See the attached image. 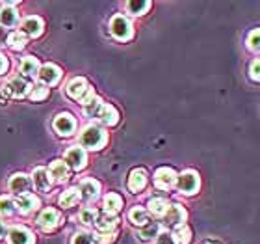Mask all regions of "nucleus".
<instances>
[{"instance_id":"35","label":"nucleus","mask_w":260,"mask_h":244,"mask_svg":"<svg viewBox=\"0 0 260 244\" xmlns=\"http://www.w3.org/2000/svg\"><path fill=\"white\" fill-rule=\"evenodd\" d=\"M247 49L253 50V52H260V28L253 30L247 36Z\"/></svg>"},{"instance_id":"7","label":"nucleus","mask_w":260,"mask_h":244,"mask_svg":"<svg viewBox=\"0 0 260 244\" xmlns=\"http://www.w3.org/2000/svg\"><path fill=\"white\" fill-rule=\"evenodd\" d=\"M177 172L173 168H168V166H162V168L156 170V174H154V184H156V188L160 190H171L177 184Z\"/></svg>"},{"instance_id":"27","label":"nucleus","mask_w":260,"mask_h":244,"mask_svg":"<svg viewBox=\"0 0 260 244\" xmlns=\"http://www.w3.org/2000/svg\"><path fill=\"white\" fill-rule=\"evenodd\" d=\"M6 45H8L11 50H22L28 45V36L24 32H21V30H15L13 34L8 36Z\"/></svg>"},{"instance_id":"16","label":"nucleus","mask_w":260,"mask_h":244,"mask_svg":"<svg viewBox=\"0 0 260 244\" xmlns=\"http://www.w3.org/2000/svg\"><path fill=\"white\" fill-rule=\"evenodd\" d=\"M21 28H22L21 32L26 34L28 38H39V36L43 34L45 22H43V19H39V17L30 15V17H26V19L22 21Z\"/></svg>"},{"instance_id":"5","label":"nucleus","mask_w":260,"mask_h":244,"mask_svg":"<svg viewBox=\"0 0 260 244\" xmlns=\"http://www.w3.org/2000/svg\"><path fill=\"white\" fill-rule=\"evenodd\" d=\"M32 88L34 86L30 84V80L22 78V76H13V78H10V80L6 82L4 93L6 95H10V97L22 99L32 93Z\"/></svg>"},{"instance_id":"41","label":"nucleus","mask_w":260,"mask_h":244,"mask_svg":"<svg viewBox=\"0 0 260 244\" xmlns=\"http://www.w3.org/2000/svg\"><path fill=\"white\" fill-rule=\"evenodd\" d=\"M8 41V34H6V28L0 26V45H4Z\"/></svg>"},{"instance_id":"32","label":"nucleus","mask_w":260,"mask_h":244,"mask_svg":"<svg viewBox=\"0 0 260 244\" xmlns=\"http://www.w3.org/2000/svg\"><path fill=\"white\" fill-rule=\"evenodd\" d=\"M17 207H15V201L8 198V196H2L0 198V214L2 216H11V214H15Z\"/></svg>"},{"instance_id":"4","label":"nucleus","mask_w":260,"mask_h":244,"mask_svg":"<svg viewBox=\"0 0 260 244\" xmlns=\"http://www.w3.org/2000/svg\"><path fill=\"white\" fill-rule=\"evenodd\" d=\"M177 186H179L180 194L184 196H193L197 194V190L201 186V179L199 174L195 170H186L177 177Z\"/></svg>"},{"instance_id":"25","label":"nucleus","mask_w":260,"mask_h":244,"mask_svg":"<svg viewBox=\"0 0 260 244\" xmlns=\"http://www.w3.org/2000/svg\"><path fill=\"white\" fill-rule=\"evenodd\" d=\"M128 220L134 224V226H138V228H143V226H147V224L151 222V218H149V211L143 209V207H140V205H136V207L130 209Z\"/></svg>"},{"instance_id":"26","label":"nucleus","mask_w":260,"mask_h":244,"mask_svg":"<svg viewBox=\"0 0 260 244\" xmlns=\"http://www.w3.org/2000/svg\"><path fill=\"white\" fill-rule=\"evenodd\" d=\"M168 209H169V203L166 198H151V201H149V212H151L152 216L164 218Z\"/></svg>"},{"instance_id":"29","label":"nucleus","mask_w":260,"mask_h":244,"mask_svg":"<svg viewBox=\"0 0 260 244\" xmlns=\"http://www.w3.org/2000/svg\"><path fill=\"white\" fill-rule=\"evenodd\" d=\"M158 235H160V224L149 222L147 226H143V228L140 229L138 237H140V240H143V242H149V240L156 239Z\"/></svg>"},{"instance_id":"40","label":"nucleus","mask_w":260,"mask_h":244,"mask_svg":"<svg viewBox=\"0 0 260 244\" xmlns=\"http://www.w3.org/2000/svg\"><path fill=\"white\" fill-rule=\"evenodd\" d=\"M8 67H10V62H8V58H6V56L0 52V76H2L6 71H8Z\"/></svg>"},{"instance_id":"30","label":"nucleus","mask_w":260,"mask_h":244,"mask_svg":"<svg viewBox=\"0 0 260 244\" xmlns=\"http://www.w3.org/2000/svg\"><path fill=\"white\" fill-rule=\"evenodd\" d=\"M171 237H173L175 244H188L191 240V229L188 228L186 224H182V226H179V228L173 229Z\"/></svg>"},{"instance_id":"2","label":"nucleus","mask_w":260,"mask_h":244,"mask_svg":"<svg viewBox=\"0 0 260 244\" xmlns=\"http://www.w3.org/2000/svg\"><path fill=\"white\" fill-rule=\"evenodd\" d=\"M61 222H63V216H61V212L58 211V209H54V207L43 209V212H41L38 216V220H36L38 228L41 229V231H45V233H50V231L58 229L61 226Z\"/></svg>"},{"instance_id":"42","label":"nucleus","mask_w":260,"mask_h":244,"mask_svg":"<svg viewBox=\"0 0 260 244\" xmlns=\"http://www.w3.org/2000/svg\"><path fill=\"white\" fill-rule=\"evenodd\" d=\"M205 244H223V242L219 239H216V237H212V239H206Z\"/></svg>"},{"instance_id":"8","label":"nucleus","mask_w":260,"mask_h":244,"mask_svg":"<svg viewBox=\"0 0 260 244\" xmlns=\"http://www.w3.org/2000/svg\"><path fill=\"white\" fill-rule=\"evenodd\" d=\"M91 90V86L87 84L86 78H82V76H76L73 80L67 82V86H65V93H67V97L75 99V101H82V99L86 97V93Z\"/></svg>"},{"instance_id":"13","label":"nucleus","mask_w":260,"mask_h":244,"mask_svg":"<svg viewBox=\"0 0 260 244\" xmlns=\"http://www.w3.org/2000/svg\"><path fill=\"white\" fill-rule=\"evenodd\" d=\"M95 120H99L101 123H104V125H115L117 121H119V112L112 106V104H108V103H101L99 104V109H97V112H95V116H93Z\"/></svg>"},{"instance_id":"1","label":"nucleus","mask_w":260,"mask_h":244,"mask_svg":"<svg viewBox=\"0 0 260 244\" xmlns=\"http://www.w3.org/2000/svg\"><path fill=\"white\" fill-rule=\"evenodd\" d=\"M80 147L82 149H91V151H97V149H103L108 142V134L103 127L99 125H87L84 127V130L80 132Z\"/></svg>"},{"instance_id":"9","label":"nucleus","mask_w":260,"mask_h":244,"mask_svg":"<svg viewBox=\"0 0 260 244\" xmlns=\"http://www.w3.org/2000/svg\"><path fill=\"white\" fill-rule=\"evenodd\" d=\"M61 69L58 67V65L54 64H45L41 65V69H39V80H41V84L43 86H56L58 82L61 80Z\"/></svg>"},{"instance_id":"19","label":"nucleus","mask_w":260,"mask_h":244,"mask_svg":"<svg viewBox=\"0 0 260 244\" xmlns=\"http://www.w3.org/2000/svg\"><path fill=\"white\" fill-rule=\"evenodd\" d=\"M30 179H32V184L36 186V190H39V192H49L50 186H52V179H50L49 175V170L41 168V166L34 170Z\"/></svg>"},{"instance_id":"23","label":"nucleus","mask_w":260,"mask_h":244,"mask_svg":"<svg viewBox=\"0 0 260 244\" xmlns=\"http://www.w3.org/2000/svg\"><path fill=\"white\" fill-rule=\"evenodd\" d=\"M123 209V198L115 192H110V194L104 196V211L110 216H117V212Z\"/></svg>"},{"instance_id":"43","label":"nucleus","mask_w":260,"mask_h":244,"mask_svg":"<svg viewBox=\"0 0 260 244\" xmlns=\"http://www.w3.org/2000/svg\"><path fill=\"white\" fill-rule=\"evenodd\" d=\"M4 235H6V224L0 220V239H4Z\"/></svg>"},{"instance_id":"39","label":"nucleus","mask_w":260,"mask_h":244,"mask_svg":"<svg viewBox=\"0 0 260 244\" xmlns=\"http://www.w3.org/2000/svg\"><path fill=\"white\" fill-rule=\"evenodd\" d=\"M156 244H175V240H173V237H171V233L162 231V233L156 237Z\"/></svg>"},{"instance_id":"14","label":"nucleus","mask_w":260,"mask_h":244,"mask_svg":"<svg viewBox=\"0 0 260 244\" xmlns=\"http://www.w3.org/2000/svg\"><path fill=\"white\" fill-rule=\"evenodd\" d=\"M15 207L21 214H32V212H36L41 207V201H39V198L36 194L28 192V194L19 196V200L15 201Z\"/></svg>"},{"instance_id":"34","label":"nucleus","mask_w":260,"mask_h":244,"mask_svg":"<svg viewBox=\"0 0 260 244\" xmlns=\"http://www.w3.org/2000/svg\"><path fill=\"white\" fill-rule=\"evenodd\" d=\"M151 8V2H126V10L132 15H143Z\"/></svg>"},{"instance_id":"18","label":"nucleus","mask_w":260,"mask_h":244,"mask_svg":"<svg viewBox=\"0 0 260 244\" xmlns=\"http://www.w3.org/2000/svg\"><path fill=\"white\" fill-rule=\"evenodd\" d=\"M19 24V13L15 10V4H4L0 8V26L2 28H13Z\"/></svg>"},{"instance_id":"36","label":"nucleus","mask_w":260,"mask_h":244,"mask_svg":"<svg viewBox=\"0 0 260 244\" xmlns=\"http://www.w3.org/2000/svg\"><path fill=\"white\" fill-rule=\"evenodd\" d=\"M49 97V88L43 86V84H38V86L32 88V93H30V99L32 101H43V99Z\"/></svg>"},{"instance_id":"38","label":"nucleus","mask_w":260,"mask_h":244,"mask_svg":"<svg viewBox=\"0 0 260 244\" xmlns=\"http://www.w3.org/2000/svg\"><path fill=\"white\" fill-rule=\"evenodd\" d=\"M95 237H97L99 244H110L115 240V233H99V235H95Z\"/></svg>"},{"instance_id":"37","label":"nucleus","mask_w":260,"mask_h":244,"mask_svg":"<svg viewBox=\"0 0 260 244\" xmlns=\"http://www.w3.org/2000/svg\"><path fill=\"white\" fill-rule=\"evenodd\" d=\"M249 76L253 80H260V60H253L249 65Z\"/></svg>"},{"instance_id":"21","label":"nucleus","mask_w":260,"mask_h":244,"mask_svg":"<svg viewBox=\"0 0 260 244\" xmlns=\"http://www.w3.org/2000/svg\"><path fill=\"white\" fill-rule=\"evenodd\" d=\"M78 190H80V198H84L86 201H93L97 200L99 194H101V183L91 179V177H87V179H84L80 183Z\"/></svg>"},{"instance_id":"22","label":"nucleus","mask_w":260,"mask_h":244,"mask_svg":"<svg viewBox=\"0 0 260 244\" xmlns=\"http://www.w3.org/2000/svg\"><path fill=\"white\" fill-rule=\"evenodd\" d=\"M126 186H128L130 192H134V194H138V192H141V190L147 186V172L143 168H136L130 172L128 175V183H126Z\"/></svg>"},{"instance_id":"15","label":"nucleus","mask_w":260,"mask_h":244,"mask_svg":"<svg viewBox=\"0 0 260 244\" xmlns=\"http://www.w3.org/2000/svg\"><path fill=\"white\" fill-rule=\"evenodd\" d=\"M39 69H41V64H39V60L36 56H24L21 60V64H19V71H21L22 78H26V80L38 78Z\"/></svg>"},{"instance_id":"33","label":"nucleus","mask_w":260,"mask_h":244,"mask_svg":"<svg viewBox=\"0 0 260 244\" xmlns=\"http://www.w3.org/2000/svg\"><path fill=\"white\" fill-rule=\"evenodd\" d=\"M71 244H99L97 237L93 233H87V231H78L76 235H73Z\"/></svg>"},{"instance_id":"6","label":"nucleus","mask_w":260,"mask_h":244,"mask_svg":"<svg viewBox=\"0 0 260 244\" xmlns=\"http://www.w3.org/2000/svg\"><path fill=\"white\" fill-rule=\"evenodd\" d=\"M65 164L73 168L75 172H80V170L86 168L87 164V153L86 149H82L80 146H71L67 151H65Z\"/></svg>"},{"instance_id":"10","label":"nucleus","mask_w":260,"mask_h":244,"mask_svg":"<svg viewBox=\"0 0 260 244\" xmlns=\"http://www.w3.org/2000/svg\"><path fill=\"white\" fill-rule=\"evenodd\" d=\"M186 218H188V212H186L184 207L180 203H173V205H169L168 212L164 216V222L169 228H179V226H182L186 222Z\"/></svg>"},{"instance_id":"28","label":"nucleus","mask_w":260,"mask_h":244,"mask_svg":"<svg viewBox=\"0 0 260 244\" xmlns=\"http://www.w3.org/2000/svg\"><path fill=\"white\" fill-rule=\"evenodd\" d=\"M80 201V190L78 188H67L63 192V194L60 196V205L63 207V209H69V207H73V205H76Z\"/></svg>"},{"instance_id":"24","label":"nucleus","mask_w":260,"mask_h":244,"mask_svg":"<svg viewBox=\"0 0 260 244\" xmlns=\"http://www.w3.org/2000/svg\"><path fill=\"white\" fill-rule=\"evenodd\" d=\"M117 226H119V218L110 216V214L99 216L97 222H95V228L99 229V233H115Z\"/></svg>"},{"instance_id":"11","label":"nucleus","mask_w":260,"mask_h":244,"mask_svg":"<svg viewBox=\"0 0 260 244\" xmlns=\"http://www.w3.org/2000/svg\"><path fill=\"white\" fill-rule=\"evenodd\" d=\"M54 130L60 136H63V138H67V136H71V134H75L76 120L71 114H67V112H63V114H58L54 118Z\"/></svg>"},{"instance_id":"3","label":"nucleus","mask_w":260,"mask_h":244,"mask_svg":"<svg viewBox=\"0 0 260 244\" xmlns=\"http://www.w3.org/2000/svg\"><path fill=\"white\" fill-rule=\"evenodd\" d=\"M110 32L119 41H128L134 36V26H132V22L125 15H115L110 21Z\"/></svg>"},{"instance_id":"12","label":"nucleus","mask_w":260,"mask_h":244,"mask_svg":"<svg viewBox=\"0 0 260 244\" xmlns=\"http://www.w3.org/2000/svg\"><path fill=\"white\" fill-rule=\"evenodd\" d=\"M8 244H36V237L24 226H13L8 231Z\"/></svg>"},{"instance_id":"17","label":"nucleus","mask_w":260,"mask_h":244,"mask_svg":"<svg viewBox=\"0 0 260 244\" xmlns=\"http://www.w3.org/2000/svg\"><path fill=\"white\" fill-rule=\"evenodd\" d=\"M8 186H10V190L13 194H19V196L28 194V190L32 186V179H30L26 174H13L10 177Z\"/></svg>"},{"instance_id":"20","label":"nucleus","mask_w":260,"mask_h":244,"mask_svg":"<svg viewBox=\"0 0 260 244\" xmlns=\"http://www.w3.org/2000/svg\"><path fill=\"white\" fill-rule=\"evenodd\" d=\"M49 175L56 184L65 183L69 179V166L65 164V160H52L49 166Z\"/></svg>"},{"instance_id":"31","label":"nucleus","mask_w":260,"mask_h":244,"mask_svg":"<svg viewBox=\"0 0 260 244\" xmlns=\"http://www.w3.org/2000/svg\"><path fill=\"white\" fill-rule=\"evenodd\" d=\"M78 218H80V222L84 224V226H93V224L97 222L99 214L93 207H84L80 211V214H78Z\"/></svg>"}]
</instances>
